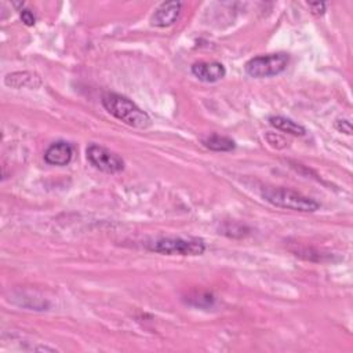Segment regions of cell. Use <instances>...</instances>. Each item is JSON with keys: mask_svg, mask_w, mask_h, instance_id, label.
<instances>
[{"mask_svg": "<svg viewBox=\"0 0 353 353\" xmlns=\"http://www.w3.org/2000/svg\"><path fill=\"white\" fill-rule=\"evenodd\" d=\"M102 105L112 116L130 127L146 130L152 124L149 115L124 95L106 93L102 97Z\"/></svg>", "mask_w": 353, "mask_h": 353, "instance_id": "cell-1", "label": "cell"}, {"mask_svg": "<svg viewBox=\"0 0 353 353\" xmlns=\"http://www.w3.org/2000/svg\"><path fill=\"white\" fill-rule=\"evenodd\" d=\"M261 195L265 202L279 209L294 210L301 213H315L320 209V205L312 198L288 188L268 187L262 191Z\"/></svg>", "mask_w": 353, "mask_h": 353, "instance_id": "cell-2", "label": "cell"}, {"mask_svg": "<svg viewBox=\"0 0 353 353\" xmlns=\"http://www.w3.org/2000/svg\"><path fill=\"white\" fill-rule=\"evenodd\" d=\"M149 250L163 255H202L206 244L199 238H161L149 244Z\"/></svg>", "mask_w": 353, "mask_h": 353, "instance_id": "cell-3", "label": "cell"}, {"mask_svg": "<svg viewBox=\"0 0 353 353\" xmlns=\"http://www.w3.org/2000/svg\"><path fill=\"white\" fill-rule=\"evenodd\" d=\"M290 57L287 53H273L251 58L246 64V72L255 79L277 76L286 71Z\"/></svg>", "mask_w": 353, "mask_h": 353, "instance_id": "cell-4", "label": "cell"}, {"mask_svg": "<svg viewBox=\"0 0 353 353\" xmlns=\"http://www.w3.org/2000/svg\"><path fill=\"white\" fill-rule=\"evenodd\" d=\"M87 159L89 161L100 171L106 174H116L124 170V160L111 149L91 144L89 145L87 150Z\"/></svg>", "mask_w": 353, "mask_h": 353, "instance_id": "cell-5", "label": "cell"}, {"mask_svg": "<svg viewBox=\"0 0 353 353\" xmlns=\"http://www.w3.org/2000/svg\"><path fill=\"white\" fill-rule=\"evenodd\" d=\"M183 10L181 2H167L161 3L150 19V24L157 28H167L171 27L174 23L179 20Z\"/></svg>", "mask_w": 353, "mask_h": 353, "instance_id": "cell-6", "label": "cell"}, {"mask_svg": "<svg viewBox=\"0 0 353 353\" xmlns=\"http://www.w3.org/2000/svg\"><path fill=\"white\" fill-rule=\"evenodd\" d=\"M192 73L205 83H216L221 79L225 78L227 69L221 62L217 61H203V62H196L192 67Z\"/></svg>", "mask_w": 353, "mask_h": 353, "instance_id": "cell-7", "label": "cell"}, {"mask_svg": "<svg viewBox=\"0 0 353 353\" xmlns=\"http://www.w3.org/2000/svg\"><path fill=\"white\" fill-rule=\"evenodd\" d=\"M73 157V146L67 141L52 144L45 152V160L50 166H67Z\"/></svg>", "mask_w": 353, "mask_h": 353, "instance_id": "cell-8", "label": "cell"}, {"mask_svg": "<svg viewBox=\"0 0 353 353\" xmlns=\"http://www.w3.org/2000/svg\"><path fill=\"white\" fill-rule=\"evenodd\" d=\"M5 84L12 89H39L42 86V79L34 72H13L5 78Z\"/></svg>", "mask_w": 353, "mask_h": 353, "instance_id": "cell-9", "label": "cell"}, {"mask_svg": "<svg viewBox=\"0 0 353 353\" xmlns=\"http://www.w3.org/2000/svg\"><path fill=\"white\" fill-rule=\"evenodd\" d=\"M269 124L279 131H283V133H287V134H291L295 137H304L306 134L305 127H302L301 124H298L294 120L284 117V116H271Z\"/></svg>", "mask_w": 353, "mask_h": 353, "instance_id": "cell-10", "label": "cell"}, {"mask_svg": "<svg viewBox=\"0 0 353 353\" xmlns=\"http://www.w3.org/2000/svg\"><path fill=\"white\" fill-rule=\"evenodd\" d=\"M203 144L206 148H209L210 150H214V152H231L236 148V144L232 138L218 135V134H214V135L206 138L203 141Z\"/></svg>", "mask_w": 353, "mask_h": 353, "instance_id": "cell-11", "label": "cell"}, {"mask_svg": "<svg viewBox=\"0 0 353 353\" xmlns=\"http://www.w3.org/2000/svg\"><path fill=\"white\" fill-rule=\"evenodd\" d=\"M335 128L339 131V133H343L346 135H350L352 134V123L349 119H338L335 122Z\"/></svg>", "mask_w": 353, "mask_h": 353, "instance_id": "cell-12", "label": "cell"}, {"mask_svg": "<svg viewBox=\"0 0 353 353\" xmlns=\"http://www.w3.org/2000/svg\"><path fill=\"white\" fill-rule=\"evenodd\" d=\"M310 13L313 16H323L326 13V3L323 2H316V3H308Z\"/></svg>", "mask_w": 353, "mask_h": 353, "instance_id": "cell-13", "label": "cell"}, {"mask_svg": "<svg viewBox=\"0 0 353 353\" xmlns=\"http://www.w3.org/2000/svg\"><path fill=\"white\" fill-rule=\"evenodd\" d=\"M21 20L27 27H34L36 23V19L31 10H21Z\"/></svg>", "mask_w": 353, "mask_h": 353, "instance_id": "cell-14", "label": "cell"}, {"mask_svg": "<svg viewBox=\"0 0 353 353\" xmlns=\"http://www.w3.org/2000/svg\"><path fill=\"white\" fill-rule=\"evenodd\" d=\"M266 139H268V142L273 146L275 145V142H277V141H280L283 145H287V142H286V139L283 138V137H280V135H277V134H271V133H268L266 134ZM276 148H277V144H276ZM280 148H283L282 145H279V149Z\"/></svg>", "mask_w": 353, "mask_h": 353, "instance_id": "cell-15", "label": "cell"}]
</instances>
